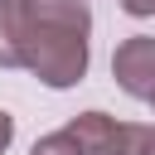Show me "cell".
Instances as JSON below:
<instances>
[{
    "mask_svg": "<svg viewBox=\"0 0 155 155\" xmlns=\"http://www.w3.org/2000/svg\"><path fill=\"white\" fill-rule=\"evenodd\" d=\"M92 15L82 0H24V68L44 87H73L87 73Z\"/></svg>",
    "mask_w": 155,
    "mask_h": 155,
    "instance_id": "obj_1",
    "label": "cell"
},
{
    "mask_svg": "<svg viewBox=\"0 0 155 155\" xmlns=\"http://www.w3.org/2000/svg\"><path fill=\"white\" fill-rule=\"evenodd\" d=\"M111 78L121 92L140 97V102H155V39L145 34H131L126 44H116L111 53Z\"/></svg>",
    "mask_w": 155,
    "mask_h": 155,
    "instance_id": "obj_2",
    "label": "cell"
},
{
    "mask_svg": "<svg viewBox=\"0 0 155 155\" xmlns=\"http://www.w3.org/2000/svg\"><path fill=\"white\" fill-rule=\"evenodd\" d=\"M68 136H73L87 155H116V145H121V121L107 116V111H82V116L68 121Z\"/></svg>",
    "mask_w": 155,
    "mask_h": 155,
    "instance_id": "obj_3",
    "label": "cell"
},
{
    "mask_svg": "<svg viewBox=\"0 0 155 155\" xmlns=\"http://www.w3.org/2000/svg\"><path fill=\"white\" fill-rule=\"evenodd\" d=\"M0 68H24V0H0Z\"/></svg>",
    "mask_w": 155,
    "mask_h": 155,
    "instance_id": "obj_4",
    "label": "cell"
},
{
    "mask_svg": "<svg viewBox=\"0 0 155 155\" xmlns=\"http://www.w3.org/2000/svg\"><path fill=\"white\" fill-rule=\"evenodd\" d=\"M116 155H155V126H121Z\"/></svg>",
    "mask_w": 155,
    "mask_h": 155,
    "instance_id": "obj_5",
    "label": "cell"
},
{
    "mask_svg": "<svg viewBox=\"0 0 155 155\" xmlns=\"http://www.w3.org/2000/svg\"><path fill=\"white\" fill-rule=\"evenodd\" d=\"M29 155H87V150H82V145L68 136V126H63V131H53V136L34 140V150H29Z\"/></svg>",
    "mask_w": 155,
    "mask_h": 155,
    "instance_id": "obj_6",
    "label": "cell"
},
{
    "mask_svg": "<svg viewBox=\"0 0 155 155\" xmlns=\"http://www.w3.org/2000/svg\"><path fill=\"white\" fill-rule=\"evenodd\" d=\"M121 10L136 15V19H145V15H155V0H121Z\"/></svg>",
    "mask_w": 155,
    "mask_h": 155,
    "instance_id": "obj_7",
    "label": "cell"
},
{
    "mask_svg": "<svg viewBox=\"0 0 155 155\" xmlns=\"http://www.w3.org/2000/svg\"><path fill=\"white\" fill-rule=\"evenodd\" d=\"M15 140V116L10 111H0V155H5V145Z\"/></svg>",
    "mask_w": 155,
    "mask_h": 155,
    "instance_id": "obj_8",
    "label": "cell"
},
{
    "mask_svg": "<svg viewBox=\"0 0 155 155\" xmlns=\"http://www.w3.org/2000/svg\"><path fill=\"white\" fill-rule=\"evenodd\" d=\"M150 107H155V102H150Z\"/></svg>",
    "mask_w": 155,
    "mask_h": 155,
    "instance_id": "obj_9",
    "label": "cell"
}]
</instances>
